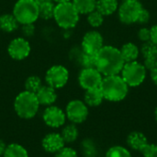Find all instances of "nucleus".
<instances>
[{
    "instance_id": "1",
    "label": "nucleus",
    "mask_w": 157,
    "mask_h": 157,
    "mask_svg": "<svg viewBox=\"0 0 157 157\" xmlns=\"http://www.w3.org/2000/svg\"><path fill=\"white\" fill-rule=\"evenodd\" d=\"M124 64L121 50L113 45H104L96 54V68L103 77L121 74Z\"/></svg>"
},
{
    "instance_id": "2",
    "label": "nucleus",
    "mask_w": 157,
    "mask_h": 157,
    "mask_svg": "<svg viewBox=\"0 0 157 157\" xmlns=\"http://www.w3.org/2000/svg\"><path fill=\"white\" fill-rule=\"evenodd\" d=\"M100 89L104 99L109 102L122 101L129 93V86L120 74L103 77Z\"/></svg>"
},
{
    "instance_id": "3",
    "label": "nucleus",
    "mask_w": 157,
    "mask_h": 157,
    "mask_svg": "<svg viewBox=\"0 0 157 157\" xmlns=\"http://www.w3.org/2000/svg\"><path fill=\"white\" fill-rule=\"evenodd\" d=\"M40 103L36 96V93H30L29 91L21 92L17 94L14 102L15 111L18 117L25 119L32 118L36 116Z\"/></svg>"
},
{
    "instance_id": "4",
    "label": "nucleus",
    "mask_w": 157,
    "mask_h": 157,
    "mask_svg": "<svg viewBox=\"0 0 157 157\" xmlns=\"http://www.w3.org/2000/svg\"><path fill=\"white\" fill-rule=\"evenodd\" d=\"M80 14L74 6L72 1L60 3L55 6L53 18L56 23L63 29L74 28L79 21Z\"/></svg>"
},
{
    "instance_id": "5",
    "label": "nucleus",
    "mask_w": 157,
    "mask_h": 157,
    "mask_svg": "<svg viewBox=\"0 0 157 157\" xmlns=\"http://www.w3.org/2000/svg\"><path fill=\"white\" fill-rule=\"evenodd\" d=\"M13 15L21 25L34 23L39 19V5L35 0H17Z\"/></svg>"
},
{
    "instance_id": "6",
    "label": "nucleus",
    "mask_w": 157,
    "mask_h": 157,
    "mask_svg": "<svg viewBox=\"0 0 157 157\" xmlns=\"http://www.w3.org/2000/svg\"><path fill=\"white\" fill-rule=\"evenodd\" d=\"M146 74L147 69L144 64L137 60L125 63L121 71V76L129 87H138L143 84L146 79Z\"/></svg>"
},
{
    "instance_id": "7",
    "label": "nucleus",
    "mask_w": 157,
    "mask_h": 157,
    "mask_svg": "<svg viewBox=\"0 0 157 157\" xmlns=\"http://www.w3.org/2000/svg\"><path fill=\"white\" fill-rule=\"evenodd\" d=\"M143 5L139 0L123 1L118 7V17L121 23L130 25L137 22L139 14L143 8Z\"/></svg>"
},
{
    "instance_id": "8",
    "label": "nucleus",
    "mask_w": 157,
    "mask_h": 157,
    "mask_svg": "<svg viewBox=\"0 0 157 157\" xmlns=\"http://www.w3.org/2000/svg\"><path fill=\"white\" fill-rule=\"evenodd\" d=\"M69 80L68 69L62 65H55L50 68L45 75V81L47 85L54 88L60 89L66 85Z\"/></svg>"
},
{
    "instance_id": "9",
    "label": "nucleus",
    "mask_w": 157,
    "mask_h": 157,
    "mask_svg": "<svg viewBox=\"0 0 157 157\" xmlns=\"http://www.w3.org/2000/svg\"><path fill=\"white\" fill-rule=\"evenodd\" d=\"M103 75L96 68H83L78 76L80 86L84 90L100 87Z\"/></svg>"
},
{
    "instance_id": "10",
    "label": "nucleus",
    "mask_w": 157,
    "mask_h": 157,
    "mask_svg": "<svg viewBox=\"0 0 157 157\" xmlns=\"http://www.w3.org/2000/svg\"><path fill=\"white\" fill-rule=\"evenodd\" d=\"M88 116V108L85 102L80 100H73L68 103L66 106V117L67 118L75 123H83Z\"/></svg>"
},
{
    "instance_id": "11",
    "label": "nucleus",
    "mask_w": 157,
    "mask_h": 157,
    "mask_svg": "<svg viewBox=\"0 0 157 157\" xmlns=\"http://www.w3.org/2000/svg\"><path fill=\"white\" fill-rule=\"evenodd\" d=\"M81 46L84 53L96 55L104 46L103 36L97 31H87L83 37Z\"/></svg>"
},
{
    "instance_id": "12",
    "label": "nucleus",
    "mask_w": 157,
    "mask_h": 157,
    "mask_svg": "<svg viewBox=\"0 0 157 157\" xmlns=\"http://www.w3.org/2000/svg\"><path fill=\"white\" fill-rule=\"evenodd\" d=\"M8 55L15 60H23L30 53L29 43L22 37H17L12 40L7 47Z\"/></svg>"
},
{
    "instance_id": "13",
    "label": "nucleus",
    "mask_w": 157,
    "mask_h": 157,
    "mask_svg": "<svg viewBox=\"0 0 157 157\" xmlns=\"http://www.w3.org/2000/svg\"><path fill=\"white\" fill-rule=\"evenodd\" d=\"M43 120L51 128H59L65 123L66 115L64 112L54 105H49L43 112Z\"/></svg>"
},
{
    "instance_id": "14",
    "label": "nucleus",
    "mask_w": 157,
    "mask_h": 157,
    "mask_svg": "<svg viewBox=\"0 0 157 157\" xmlns=\"http://www.w3.org/2000/svg\"><path fill=\"white\" fill-rule=\"evenodd\" d=\"M64 141L59 133H50L42 140V147L48 153H57L64 147Z\"/></svg>"
},
{
    "instance_id": "15",
    "label": "nucleus",
    "mask_w": 157,
    "mask_h": 157,
    "mask_svg": "<svg viewBox=\"0 0 157 157\" xmlns=\"http://www.w3.org/2000/svg\"><path fill=\"white\" fill-rule=\"evenodd\" d=\"M36 96L40 105H52L57 98V94L55 89L47 85L41 86L40 89L36 93Z\"/></svg>"
},
{
    "instance_id": "16",
    "label": "nucleus",
    "mask_w": 157,
    "mask_h": 157,
    "mask_svg": "<svg viewBox=\"0 0 157 157\" xmlns=\"http://www.w3.org/2000/svg\"><path fill=\"white\" fill-rule=\"evenodd\" d=\"M127 143L132 149L142 152V150L148 144V140L144 133L139 131H133L128 135Z\"/></svg>"
},
{
    "instance_id": "17",
    "label": "nucleus",
    "mask_w": 157,
    "mask_h": 157,
    "mask_svg": "<svg viewBox=\"0 0 157 157\" xmlns=\"http://www.w3.org/2000/svg\"><path fill=\"white\" fill-rule=\"evenodd\" d=\"M120 50L125 63L135 61L140 56V48L134 43L132 42L124 43Z\"/></svg>"
},
{
    "instance_id": "18",
    "label": "nucleus",
    "mask_w": 157,
    "mask_h": 157,
    "mask_svg": "<svg viewBox=\"0 0 157 157\" xmlns=\"http://www.w3.org/2000/svg\"><path fill=\"white\" fill-rule=\"evenodd\" d=\"M104 100V96L100 87L93 88L89 90H86L85 93V103L88 106H98L102 104Z\"/></svg>"
},
{
    "instance_id": "19",
    "label": "nucleus",
    "mask_w": 157,
    "mask_h": 157,
    "mask_svg": "<svg viewBox=\"0 0 157 157\" xmlns=\"http://www.w3.org/2000/svg\"><path fill=\"white\" fill-rule=\"evenodd\" d=\"M119 7L118 0H97L96 9L104 17L114 14Z\"/></svg>"
},
{
    "instance_id": "20",
    "label": "nucleus",
    "mask_w": 157,
    "mask_h": 157,
    "mask_svg": "<svg viewBox=\"0 0 157 157\" xmlns=\"http://www.w3.org/2000/svg\"><path fill=\"white\" fill-rule=\"evenodd\" d=\"M18 21L13 14H4L0 17V30L5 32H12L18 27Z\"/></svg>"
},
{
    "instance_id": "21",
    "label": "nucleus",
    "mask_w": 157,
    "mask_h": 157,
    "mask_svg": "<svg viewBox=\"0 0 157 157\" xmlns=\"http://www.w3.org/2000/svg\"><path fill=\"white\" fill-rule=\"evenodd\" d=\"M72 3L79 14L86 15L95 10L97 6V0H72Z\"/></svg>"
},
{
    "instance_id": "22",
    "label": "nucleus",
    "mask_w": 157,
    "mask_h": 157,
    "mask_svg": "<svg viewBox=\"0 0 157 157\" xmlns=\"http://www.w3.org/2000/svg\"><path fill=\"white\" fill-rule=\"evenodd\" d=\"M4 157H29L27 150L20 144L11 143L6 147Z\"/></svg>"
},
{
    "instance_id": "23",
    "label": "nucleus",
    "mask_w": 157,
    "mask_h": 157,
    "mask_svg": "<svg viewBox=\"0 0 157 157\" xmlns=\"http://www.w3.org/2000/svg\"><path fill=\"white\" fill-rule=\"evenodd\" d=\"M140 54L144 59L157 60V45L151 41L145 42L140 48Z\"/></svg>"
},
{
    "instance_id": "24",
    "label": "nucleus",
    "mask_w": 157,
    "mask_h": 157,
    "mask_svg": "<svg viewBox=\"0 0 157 157\" xmlns=\"http://www.w3.org/2000/svg\"><path fill=\"white\" fill-rule=\"evenodd\" d=\"M55 5L52 1L39 5V18L42 19H50L53 18Z\"/></svg>"
},
{
    "instance_id": "25",
    "label": "nucleus",
    "mask_w": 157,
    "mask_h": 157,
    "mask_svg": "<svg viewBox=\"0 0 157 157\" xmlns=\"http://www.w3.org/2000/svg\"><path fill=\"white\" fill-rule=\"evenodd\" d=\"M61 135H62L64 143H74L77 139L78 130L74 124H70V125H67L66 127L63 128Z\"/></svg>"
},
{
    "instance_id": "26",
    "label": "nucleus",
    "mask_w": 157,
    "mask_h": 157,
    "mask_svg": "<svg viewBox=\"0 0 157 157\" xmlns=\"http://www.w3.org/2000/svg\"><path fill=\"white\" fill-rule=\"evenodd\" d=\"M87 22L93 28L100 27L104 22V16L97 9L87 14Z\"/></svg>"
},
{
    "instance_id": "27",
    "label": "nucleus",
    "mask_w": 157,
    "mask_h": 157,
    "mask_svg": "<svg viewBox=\"0 0 157 157\" xmlns=\"http://www.w3.org/2000/svg\"><path fill=\"white\" fill-rule=\"evenodd\" d=\"M41 81L37 76H30L26 80L25 82V88L26 91H29L30 93H36L41 87Z\"/></svg>"
},
{
    "instance_id": "28",
    "label": "nucleus",
    "mask_w": 157,
    "mask_h": 157,
    "mask_svg": "<svg viewBox=\"0 0 157 157\" xmlns=\"http://www.w3.org/2000/svg\"><path fill=\"white\" fill-rule=\"evenodd\" d=\"M106 157H132V155L124 147L113 146L109 149L106 154Z\"/></svg>"
},
{
    "instance_id": "29",
    "label": "nucleus",
    "mask_w": 157,
    "mask_h": 157,
    "mask_svg": "<svg viewBox=\"0 0 157 157\" xmlns=\"http://www.w3.org/2000/svg\"><path fill=\"white\" fill-rule=\"evenodd\" d=\"M81 64L83 68H96V55L83 52L81 56Z\"/></svg>"
},
{
    "instance_id": "30",
    "label": "nucleus",
    "mask_w": 157,
    "mask_h": 157,
    "mask_svg": "<svg viewBox=\"0 0 157 157\" xmlns=\"http://www.w3.org/2000/svg\"><path fill=\"white\" fill-rule=\"evenodd\" d=\"M144 157H157L156 144H147L141 152Z\"/></svg>"
},
{
    "instance_id": "31",
    "label": "nucleus",
    "mask_w": 157,
    "mask_h": 157,
    "mask_svg": "<svg viewBox=\"0 0 157 157\" xmlns=\"http://www.w3.org/2000/svg\"><path fill=\"white\" fill-rule=\"evenodd\" d=\"M55 157H78L77 153L70 147H63L61 150H59Z\"/></svg>"
},
{
    "instance_id": "32",
    "label": "nucleus",
    "mask_w": 157,
    "mask_h": 157,
    "mask_svg": "<svg viewBox=\"0 0 157 157\" xmlns=\"http://www.w3.org/2000/svg\"><path fill=\"white\" fill-rule=\"evenodd\" d=\"M138 38L143 43L151 41V30L147 27H143L138 31Z\"/></svg>"
},
{
    "instance_id": "33",
    "label": "nucleus",
    "mask_w": 157,
    "mask_h": 157,
    "mask_svg": "<svg viewBox=\"0 0 157 157\" xmlns=\"http://www.w3.org/2000/svg\"><path fill=\"white\" fill-rule=\"evenodd\" d=\"M150 19H151V14H150V12H149L146 8L143 7L142 10H141V12H140V14H139L137 22H138L139 24L144 25V24H147V23L149 22Z\"/></svg>"
},
{
    "instance_id": "34",
    "label": "nucleus",
    "mask_w": 157,
    "mask_h": 157,
    "mask_svg": "<svg viewBox=\"0 0 157 157\" xmlns=\"http://www.w3.org/2000/svg\"><path fill=\"white\" fill-rule=\"evenodd\" d=\"M35 27L33 23H29V24H23L22 25V33L26 37H30L34 34Z\"/></svg>"
},
{
    "instance_id": "35",
    "label": "nucleus",
    "mask_w": 157,
    "mask_h": 157,
    "mask_svg": "<svg viewBox=\"0 0 157 157\" xmlns=\"http://www.w3.org/2000/svg\"><path fill=\"white\" fill-rule=\"evenodd\" d=\"M157 63V60L155 59H144V66L145 67V68L147 69V70H151L155 66V64Z\"/></svg>"
},
{
    "instance_id": "36",
    "label": "nucleus",
    "mask_w": 157,
    "mask_h": 157,
    "mask_svg": "<svg viewBox=\"0 0 157 157\" xmlns=\"http://www.w3.org/2000/svg\"><path fill=\"white\" fill-rule=\"evenodd\" d=\"M151 42L157 45V24L151 27Z\"/></svg>"
},
{
    "instance_id": "37",
    "label": "nucleus",
    "mask_w": 157,
    "mask_h": 157,
    "mask_svg": "<svg viewBox=\"0 0 157 157\" xmlns=\"http://www.w3.org/2000/svg\"><path fill=\"white\" fill-rule=\"evenodd\" d=\"M150 74H151V79L153 81V82L157 86V63L155 66L150 70Z\"/></svg>"
},
{
    "instance_id": "38",
    "label": "nucleus",
    "mask_w": 157,
    "mask_h": 157,
    "mask_svg": "<svg viewBox=\"0 0 157 157\" xmlns=\"http://www.w3.org/2000/svg\"><path fill=\"white\" fill-rule=\"evenodd\" d=\"M6 144H5V143L3 142V141H1L0 140V156L2 155H4V153H5V150H6Z\"/></svg>"
},
{
    "instance_id": "39",
    "label": "nucleus",
    "mask_w": 157,
    "mask_h": 157,
    "mask_svg": "<svg viewBox=\"0 0 157 157\" xmlns=\"http://www.w3.org/2000/svg\"><path fill=\"white\" fill-rule=\"evenodd\" d=\"M35 1H36V3H37L38 5H40V4H42V3L50 2V1H52V0H35Z\"/></svg>"
},
{
    "instance_id": "40",
    "label": "nucleus",
    "mask_w": 157,
    "mask_h": 157,
    "mask_svg": "<svg viewBox=\"0 0 157 157\" xmlns=\"http://www.w3.org/2000/svg\"><path fill=\"white\" fill-rule=\"evenodd\" d=\"M53 2L57 3V4H60V3H65V2H71L72 0H52Z\"/></svg>"
},
{
    "instance_id": "41",
    "label": "nucleus",
    "mask_w": 157,
    "mask_h": 157,
    "mask_svg": "<svg viewBox=\"0 0 157 157\" xmlns=\"http://www.w3.org/2000/svg\"><path fill=\"white\" fill-rule=\"evenodd\" d=\"M155 120H156L157 122V106L156 108H155Z\"/></svg>"
},
{
    "instance_id": "42",
    "label": "nucleus",
    "mask_w": 157,
    "mask_h": 157,
    "mask_svg": "<svg viewBox=\"0 0 157 157\" xmlns=\"http://www.w3.org/2000/svg\"><path fill=\"white\" fill-rule=\"evenodd\" d=\"M123 1H126V0H123Z\"/></svg>"
}]
</instances>
